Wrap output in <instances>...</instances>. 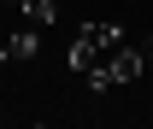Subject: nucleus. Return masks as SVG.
Segmentation results:
<instances>
[{
	"label": "nucleus",
	"instance_id": "f257e3e1",
	"mask_svg": "<svg viewBox=\"0 0 153 129\" xmlns=\"http://www.w3.org/2000/svg\"><path fill=\"white\" fill-rule=\"evenodd\" d=\"M130 47V35L118 29V24H82L76 29V41H71V71H94V65H106V59H118Z\"/></svg>",
	"mask_w": 153,
	"mask_h": 129
},
{
	"label": "nucleus",
	"instance_id": "f03ea898",
	"mask_svg": "<svg viewBox=\"0 0 153 129\" xmlns=\"http://www.w3.org/2000/svg\"><path fill=\"white\" fill-rule=\"evenodd\" d=\"M141 71H147L141 47H124L118 59H106V65H94V71H88V94H112L118 82H135Z\"/></svg>",
	"mask_w": 153,
	"mask_h": 129
},
{
	"label": "nucleus",
	"instance_id": "7ed1b4c3",
	"mask_svg": "<svg viewBox=\"0 0 153 129\" xmlns=\"http://www.w3.org/2000/svg\"><path fill=\"white\" fill-rule=\"evenodd\" d=\"M36 53H41V29H36V24H24L18 35L0 41V65H6V59H36Z\"/></svg>",
	"mask_w": 153,
	"mask_h": 129
},
{
	"label": "nucleus",
	"instance_id": "20e7f679",
	"mask_svg": "<svg viewBox=\"0 0 153 129\" xmlns=\"http://www.w3.org/2000/svg\"><path fill=\"white\" fill-rule=\"evenodd\" d=\"M18 18H24V24H36V29H47V24H53V0H24Z\"/></svg>",
	"mask_w": 153,
	"mask_h": 129
},
{
	"label": "nucleus",
	"instance_id": "39448f33",
	"mask_svg": "<svg viewBox=\"0 0 153 129\" xmlns=\"http://www.w3.org/2000/svg\"><path fill=\"white\" fill-rule=\"evenodd\" d=\"M135 47H141V59H147V71H153V35H147V41H135Z\"/></svg>",
	"mask_w": 153,
	"mask_h": 129
}]
</instances>
